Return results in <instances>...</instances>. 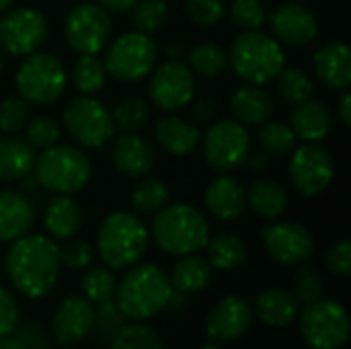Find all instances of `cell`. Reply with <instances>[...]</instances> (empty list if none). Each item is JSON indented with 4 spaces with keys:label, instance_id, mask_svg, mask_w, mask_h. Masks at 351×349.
<instances>
[{
    "label": "cell",
    "instance_id": "681fc988",
    "mask_svg": "<svg viewBox=\"0 0 351 349\" xmlns=\"http://www.w3.org/2000/svg\"><path fill=\"white\" fill-rule=\"evenodd\" d=\"M325 263L327 267L341 278H348L351 272V243L350 241H339L335 245L329 247L327 255H325Z\"/></svg>",
    "mask_w": 351,
    "mask_h": 349
},
{
    "label": "cell",
    "instance_id": "52a82bcc",
    "mask_svg": "<svg viewBox=\"0 0 351 349\" xmlns=\"http://www.w3.org/2000/svg\"><path fill=\"white\" fill-rule=\"evenodd\" d=\"M66 70L62 62L45 51H33L19 66L16 72V91L27 103L49 105L58 101L66 88Z\"/></svg>",
    "mask_w": 351,
    "mask_h": 349
},
{
    "label": "cell",
    "instance_id": "f907efd6",
    "mask_svg": "<svg viewBox=\"0 0 351 349\" xmlns=\"http://www.w3.org/2000/svg\"><path fill=\"white\" fill-rule=\"evenodd\" d=\"M19 325V304L14 296L0 286V337L10 335Z\"/></svg>",
    "mask_w": 351,
    "mask_h": 349
},
{
    "label": "cell",
    "instance_id": "5b68a950",
    "mask_svg": "<svg viewBox=\"0 0 351 349\" xmlns=\"http://www.w3.org/2000/svg\"><path fill=\"white\" fill-rule=\"evenodd\" d=\"M228 62L249 84H265L282 72L286 58L282 45L261 31H245L232 41Z\"/></svg>",
    "mask_w": 351,
    "mask_h": 349
},
{
    "label": "cell",
    "instance_id": "1f68e13d",
    "mask_svg": "<svg viewBox=\"0 0 351 349\" xmlns=\"http://www.w3.org/2000/svg\"><path fill=\"white\" fill-rule=\"evenodd\" d=\"M206 251H208L210 267H216L220 272L237 269L247 257V247H245L243 239L237 234H228V232L208 239Z\"/></svg>",
    "mask_w": 351,
    "mask_h": 349
},
{
    "label": "cell",
    "instance_id": "7dc6e473",
    "mask_svg": "<svg viewBox=\"0 0 351 349\" xmlns=\"http://www.w3.org/2000/svg\"><path fill=\"white\" fill-rule=\"evenodd\" d=\"M60 249V263L68 269H84L93 259V249L86 241H68Z\"/></svg>",
    "mask_w": 351,
    "mask_h": 349
},
{
    "label": "cell",
    "instance_id": "ffe728a7",
    "mask_svg": "<svg viewBox=\"0 0 351 349\" xmlns=\"http://www.w3.org/2000/svg\"><path fill=\"white\" fill-rule=\"evenodd\" d=\"M315 72L323 84L335 91H348L351 82V51L341 41L325 43L315 53Z\"/></svg>",
    "mask_w": 351,
    "mask_h": 349
},
{
    "label": "cell",
    "instance_id": "d590c367",
    "mask_svg": "<svg viewBox=\"0 0 351 349\" xmlns=\"http://www.w3.org/2000/svg\"><path fill=\"white\" fill-rule=\"evenodd\" d=\"M278 78H280V82H278L280 95L288 105H300L313 97L315 84L302 70L284 66L282 72L278 74Z\"/></svg>",
    "mask_w": 351,
    "mask_h": 349
},
{
    "label": "cell",
    "instance_id": "f5cc1de1",
    "mask_svg": "<svg viewBox=\"0 0 351 349\" xmlns=\"http://www.w3.org/2000/svg\"><path fill=\"white\" fill-rule=\"evenodd\" d=\"M138 0H97L99 6H103L107 12H125L130 8H134Z\"/></svg>",
    "mask_w": 351,
    "mask_h": 349
},
{
    "label": "cell",
    "instance_id": "4fadbf2b",
    "mask_svg": "<svg viewBox=\"0 0 351 349\" xmlns=\"http://www.w3.org/2000/svg\"><path fill=\"white\" fill-rule=\"evenodd\" d=\"M45 16L35 8H16L0 16V45L12 56H29L47 39Z\"/></svg>",
    "mask_w": 351,
    "mask_h": 349
},
{
    "label": "cell",
    "instance_id": "277c9868",
    "mask_svg": "<svg viewBox=\"0 0 351 349\" xmlns=\"http://www.w3.org/2000/svg\"><path fill=\"white\" fill-rule=\"evenodd\" d=\"M152 234L165 253L179 257L202 251L210 239L204 214L187 204H173L158 210L152 224Z\"/></svg>",
    "mask_w": 351,
    "mask_h": 349
},
{
    "label": "cell",
    "instance_id": "8d00e7d4",
    "mask_svg": "<svg viewBox=\"0 0 351 349\" xmlns=\"http://www.w3.org/2000/svg\"><path fill=\"white\" fill-rule=\"evenodd\" d=\"M82 292H84V298L93 306L111 302V300H115L117 280L113 278L109 267H95L82 278Z\"/></svg>",
    "mask_w": 351,
    "mask_h": 349
},
{
    "label": "cell",
    "instance_id": "11a10c76",
    "mask_svg": "<svg viewBox=\"0 0 351 349\" xmlns=\"http://www.w3.org/2000/svg\"><path fill=\"white\" fill-rule=\"evenodd\" d=\"M0 349H27V346L19 337H12V333H10V335L0 337Z\"/></svg>",
    "mask_w": 351,
    "mask_h": 349
},
{
    "label": "cell",
    "instance_id": "c3c4849f",
    "mask_svg": "<svg viewBox=\"0 0 351 349\" xmlns=\"http://www.w3.org/2000/svg\"><path fill=\"white\" fill-rule=\"evenodd\" d=\"M224 4L222 0H187V14L193 23L210 27L222 19Z\"/></svg>",
    "mask_w": 351,
    "mask_h": 349
},
{
    "label": "cell",
    "instance_id": "ee69618b",
    "mask_svg": "<svg viewBox=\"0 0 351 349\" xmlns=\"http://www.w3.org/2000/svg\"><path fill=\"white\" fill-rule=\"evenodd\" d=\"M29 119V103L23 97H4L0 101V132L14 134Z\"/></svg>",
    "mask_w": 351,
    "mask_h": 349
},
{
    "label": "cell",
    "instance_id": "6da1fadb",
    "mask_svg": "<svg viewBox=\"0 0 351 349\" xmlns=\"http://www.w3.org/2000/svg\"><path fill=\"white\" fill-rule=\"evenodd\" d=\"M60 249L41 234H25L12 243L6 255V274L14 290L27 298L49 294L60 278Z\"/></svg>",
    "mask_w": 351,
    "mask_h": 349
},
{
    "label": "cell",
    "instance_id": "ac0fdd59",
    "mask_svg": "<svg viewBox=\"0 0 351 349\" xmlns=\"http://www.w3.org/2000/svg\"><path fill=\"white\" fill-rule=\"evenodd\" d=\"M271 27L276 35L292 47L308 45L319 33L315 14L298 2H286L278 6L271 14Z\"/></svg>",
    "mask_w": 351,
    "mask_h": 349
},
{
    "label": "cell",
    "instance_id": "d6986e66",
    "mask_svg": "<svg viewBox=\"0 0 351 349\" xmlns=\"http://www.w3.org/2000/svg\"><path fill=\"white\" fill-rule=\"evenodd\" d=\"M95 306L82 296H68L53 315V333L58 344L74 346L82 341L93 327Z\"/></svg>",
    "mask_w": 351,
    "mask_h": 349
},
{
    "label": "cell",
    "instance_id": "44dd1931",
    "mask_svg": "<svg viewBox=\"0 0 351 349\" xmlns=\"http://www.w3.org/2000/svg\"><path fill=\"white\" fill-rule=\"evenodd\" d=\"M206 208L218 220H237L247 208V191L232 177H218L206 189Z\"/></svg>",
    "mask_w": 351,
    "mask_h": 349
},
{
    "label": "cell",
    "instance_id": "484cf974",
    "mask_svg": "<svg viewBox=\"0 0 351 349\" xmlns=\"http://www.w3.org/2000/svg\"><path fill=\"white\" fill-rule=\"evenodd\" d=\"M331 125H333V115L327 105L311 99L296 105V111L292 115V130L296 138L304 142H319L327 138Z\"/></svg>",
    "mask_w": 351,
    "mask_h": 349
},
{
    "label": "cell",
    "instance_id": "7c38bea8",
    "mask_svg": "<svg viewBox=\"0 0 351 349\" xmlns=\"http://www.w3.org/2000/svg\"><path fill=\"white\" fill-rule=\"evenodd\" d=\"M251 140L243 123L222 119L214 123L204 138L206 160L214 171L228 173L243 165L249 156Z\"/></svg>",
    "mask_w": 351,
    "mask_h": 349
},
{
    "label": "cell",
    "instance_id": "f6af8a7d",
    "mask_svg": "<svg viewBox=\"0 0 351 349\" xmlns=\"http://www.w3.org/2000/svg\"><path fill=\"white\" fill-rule=\"evenodd\" d=\"M325 294V280L319 269L315 267H302L294 278V296L306 304L323 298Z\"/></svg>",
    "mask_w": 351,
    "mask_h": 349
},
{
    "label": "cell",
    "instance_id": "d6a6232c",
    "mask_svg": "<svg viewBox=\"0 0 351 349\" xmlns=\"http://www.w3.org/2000/svg\"><path fill=\"white\" fill-rule=\"evenodd\" d=\"M111 349H165L160 335L140 323L121 325L119 331L111 337Z\"/></svg>",
    "mask_w": 351,
    "mask_h": 349
},
{
    "label": "cell",
    "instance_id": "60d3db41",
    "mask_svg": "<svg viewBox=\"0 0 351 349\" xmlns=\"http://www.w3.org/2000/svg\"><path fill=\"white\" fill-rule=\"evenodd\" d=\"M169 16V6L165 0H138L134 4V27L140 33H152L158 27H162V23Z\"/></svg>",
    "mask_w": 351,
    "mask_h": 349
},
{
    "label": "cell",
    "instance_id": "f546056e",
    "mask_svg": "<svg viewBox=\"0 0 351 349\" xmlns=\"http://www.w3.org/2000/svg\"><path fill=\"white\" fill-rule=\"evenodd\" d=\"M247 204L253 208V212L259 218L276 220L288 208V193L278 181L261 179V181H255V185L247 193Z\"/></svg>",
    "mask_w": 351,
    "mask_h": 349
},
{
    "label": "cell",
    "instance_id": "816d5d0a",
    "mask_svg": "<svg viewBox=\"0 0 351 349\" xmlns=\"http://www.w3.org/2000/svg\"><path fill=\"white\" fill-rule=\"evenodd\" d=\"M216 111H218L216 99H214L212 95H206V97H202V99L195 103V107H193V117H195L197 121H210V119L216 115Z\"/></svg>",
    "mask_w": 351,
    "mask_h": 349
},
{
    "label": "cell",
    "instance_id": "ab89813d",
    "mask_svg": "<svg viewBox=\"0 0 351 349\" xmlns=\"http://www.w3.org/2000/svg\"><path fill=\"white\" fill-rule=\"evenodd\" d=\"M259 142H261V148L267 154L286 156L296 148L298 138H296V134H294V130L290 125L280 123V121H271V123H265L263 130L259 132Z\"/></svg>",
    "mask_w": 351,
    "mask_h": 349
},
{
    "label": "cell",
    "instance_id": "5bb4252c",
    "mask_svg": "<svg viewBox=\"0 0 351 349\" xmlns=\"http://www.w3.org/2000/svg\"><path fill=\"white\" fill-rule=\"evenodd\" d=\"M333 175H335L333 158L323 146L308 142L292 150L290 179L302 195L313 197L323 193L333 181Z\"/></svg>",
    "mask_w": 351,
    "mask_h": 349
},
{
    "label": "cell",
    "instance_id": "9c48e42d",
    "mask_svg": "<svg viewBox=\"0 0 351 349\" xmlns=\"http://www.w3.org/2000/svg\"><path fill=\"white\" fill-rule=\"evenodd\" d=\"M156 62V43L148 33L130 31L119 35L105 53V70L123 82L144 78Z\"/></svg>",
    "mask_w": 351,
    "mask_h": 349
},
{
    "label": "cell",
    "instance_id": "e0dca14e",
    "mask_svg": "<svg viewBox=\"0 0 351 349\" xmlns=\"http://www.w3.org/2000/svg\"><path fill=\"white\" fill-rule=\"evenodd\" d=\"M251 321V306L239 296H226L212 309L208 317V335L216 344L234 341L249 331Z\"/></svg>",
    "mask_w": 351,
    "mask_h": 349
},
{
    "label": "cell",
    "instance_id": "30bf717a",
    "mask_svg": "<svg viewBox=\"0 0 351 349\" xmlns=\"http://www.w3.org/2000/svg\"><path fill=\"white\" fill-rule=\"evenodd\" d=\"M64 123L70 136L86 148H99L113 138L115 125L107 107L93 97H76L64 109Z\"/></svg>",
    "mask_w": 351,
    "mask_h": 349
},
{
    "label": "cell",
    "instance_id": "9f6ffc18",
    "mask_svg": "<svg viewBox=\"0 0 351 349\" xmlns=\"http://www.w3.org/2000/svg\"><path fill=\"white\" fill-rule=\"evenodd\" d=\"M181 49H183V47H181L179 43H173V45L167 47V56H169L171 60H177V58L181 56Z\"/></svg>",
    "mask_w": 351,
    "mask_h": 349
},
{
    "label": "cell",
    "instance_id": "cb8c5ba5",
    "mask_svg": "<svg viewBox=\"0 0 351 349\" xmlns=\"http://www.w3.org/2000/svg\"><path fill=\"white\" fill-rule=\"evenodd\" d=\"M230 109L237 115L239 123L245 125H261L271 117L274 103L267 91H263L259 84H247L232 93L230 97Z\"/></svg>",
    "mask_w": 351,
    "mask_h": 349
},
{
    "label": "cell",
    "instance_id": "3957f363",
    "mask_svg": "<svg viewBox=\"0 0 351 349\" xmlns=\"http://www.w3.org/2000/svg\"><path fill=\"white\" fill-rule=\"evenodd\" d=\"M148 228L130 212L109 214L97 234V251L105 267L128 269L136 265L148 249Z\"/></svg>",
    "mask_w": 351,
    "mask_h": 349
},
{
    "label": "cell",
    "instance_id": "603a6c76",
    "mask_svg": "<svg viewBox=\"0 0 351 349\" xmlns=\"http://www.w3.org/2000/svg\"><path fill=\"white\" fill-rule=\"evenodd\" d=\"M113 165L128 177H144L154 167V150L144 138L136 134H123L113 146Z\"/></svg>",
    "mask_w": 351,
    "mask_h": 349
},
{
    "label": "cell",
    "instance_id": "8992f818",
    "mask_svg": "<svg viewBox=\"0 0 351 349\" xmlns=\"http://www.w3.org/2000/svg\"><path fill=\"white\" fill-rule=\"evenodd\" d=\"M35 177L37 183L58 195H70L80 191L90 179V160L88 156L72 146H49L41 150L35 158Z\"/></svg>",
    "mask_w": 351,
    "mask_h": 349
},
{
    "label": "cell",
    "instance_id": "9a60e30c",
    "mask_svg": "<svg viewBox=\"0 0 351 349\" xmlns=\"http://www.w3.org/2000/svg\"><path fill=\"white\" fill-rule=\"evenodd\" d=\"M263 243L269 257L280 265H300L315 253L311 230L298 222H276L263 230Z\"/></svg>",
    "mask_w": 351,
    "mask_h": 349
},
{
    "label": "cell",
    "instance_id": "4316f807",
    "mask_svg": "<svg viewBox=\"0 0 351 349\" xmlns=\"http://www.w3.org/2000/svg\"><path fill=\"white\" fill-rule=\"evenodd\" d=\"M35 167V150L19 138L0 140V181H23Z\"/></svg>",
    "mask_w": 351,
    "mask_h": 349
},
{
    "label": "cell",
    "instance_id": "f35d334b",
    "mask_svg": "<svg viewBox=\"0 0 351 349\" xmlns=\"http://www.w3.org/2000/svg\"><path fill=\"white\" fill-rule=\"evenodd\" d=\"M169 204V189L158 179H144L132 191V206L142 214H154Z\"/></svg>",
    "mask_w": 351,
    "mask_h": 349
},
{
    "label": "cell",
    "instance_id": "91938a15",
    "mask_svg": "<svg viewBox=\"0 0 351 349\" xmlns=\"http://www.w3.org/2000/svg\"><path fill=\"white\" fill-rule=\"evenodd\" d=\"M0 70H2V53H0Z\"/></svg>",
    "mask_w": 351,
    "mask_h": 349
},
{
    "label": "cell",
    "instance_id": "680465c9",
    "mask_svg": "<svg viewBox=\"0 0 351 349\" xmlns=\"http://www.w3.org/2000/svg\"><path fill=\"white\" fill-rule=\"evenodd\" d=\"M204 349H222V348H220L218 344H210V346H206V348H204Z\"/></svg>",
    "mask_w": 351,
    "mask_h": 349
},
{
    "label": "cell",
    "instance_id": "2e32d148",
    "mask_svg": "<svg viewBox=\"0 0 351 349\" xmlns=\"http://www.w3.org/2000/svg\"><path fill=\"white\" fill-rule=\"evenodd\" d=\"M195 82L191 70L179 60L162 64L150 80V99L162 111H177L193 99Z\"/></svg>",
    "mask_w": 351,
    "mask_h": 349
},
{
    "label": "cell",
    "instance_id": "f1b7e54d",
    "mask_svg": "<svg viewBox=\"0 0 351 349\" xmlns=\"http://www.w3.org/2000/svg\"><path fill=\"white\" fill-rule=\"evenodd\" d=\"M82 222L80 206L70 195H56L45 208V228L58 241H68Z\"/></svg>",
    "mask_w": 351,
    "mask_h": 349
},
{
    "label": "cell",
    "instance_id": "d4e9b609",
    "mask_svg": "<svg viewBox=\"0 0 351 349\" xmlns=\"http://www.w3.org/2000/svg\"><path fill=\"white\" fill-rule=\"evenodd\" d=\"M255 311L261 323L269 327H286L296 321L300 313V300L284 288H271L259 294Z\"/></svg>",
    "mask_w": 351,
    "mask_h": 349
},
{
    "label": "cell",
    "instance_id": "836d02e7",
    "mask_svg": "<svg viewBox=\"0 0 351 349\" xmlns=\"http://www.w3.org/2000/svg\"><path fill=\"white\" fill-rule=\"evenodd\" d=\"M228 64V53L218 43H199L189 51V70L197 72L199 76L214 78L218 76Z\"/></svg>",
    "mask_w": 351,
    "mask_h": 349
},
{
    "label": "cell",
    "instance_id": "6f0895ef",
    "mask_svg": "<svg viewBox=\"0 0 351 349\" xmlns=\"http://www.w3.org/2000/svg\"><path fill=\"white\" fill-rule=\"evenodd\" d=\"M10 4H12V0H0V12H2V10H6Z\"/></svg>",
    "mask_w": 351,
    "mask_h": 349
},
{
    "label": "cell",
    "instance_id": "db71d44e",
    "mask_svg": "<svg viewBox=\"0 0 351 349\" xmlns=\"http://www.w3.org/2000/svg\"><path fill=\"white\" fill-rule=\"evenodd\" d=\"M339 117H341V121H343V125H351V95L350 93H346L343 95V99H341V103H339Z\"/></svg>",
    "mask_w": 351,
    "mask_h": 349
},
{
    "label": "cell",
    "instance_id": "4dcf8cb0",
    "mask_svg": "<svg viewBox=\"0 0 351 349\" xmlns=\"http://www.w3.org/2000/svg\"><path fill=\"white\" fill-rule=\"evenodd\" d=\"M212 278V267L206 259L197 257L195 253L191 255H183L175 267H173V276H171V284L173 290L181 292V294H197L202 292Z\"/></svg>",
    "mask_w": 351,
    "mask_h": 349
},
{
    "label": "cell",
    "instance_id": "7bdbcfd3",
    "mask_svg": "<svg viewBox=\"0 0 351 349\" xmlns=\"http://www.w3.org/2000/svg\"><path fill=\"white\" fill-rule=\"evenodd\" d=\"M230 16L232 23L243 29V31H257L265 19V6L261 4V0H234L230 6Z\"/></svg>",
    "mask_w": 351,
    "mask_h": 349
},
{
    "label": "cell",
    "instance_id": "bcb514c9",
    "mask_svg": "<svg viewBox=\"0 0 351 349\" xmlns=\"http://www.w3.org/2000/svg\"><path fill=\"white\" fill-rule=\"evenodd\" d=\"M60 138V128L51 117H37L27 128V144L33 150H45L53 146Z\"/></svg>",
    "mask_w": 351,
    "mask_h": 349
},
{
    "label": "cell",
    "instance_id": "ba28073f",
    "mask_svg": "<svg viewBox=\"0 0 351 349\" xmlns=\"http://www.w3.org/2000/svg\"><path fill=\"white\" fill-rule=\"evenodd\" d=\"M300 331L313 349H339L350 339V315L341 302L319 298L304 309Z\"/></svg>",
    "mask_w": 351,
    "mask_h": 349
},
{
    "label": "cell",
    "instance_id": "83f0119b",
    "mask_svg": "<svg viewBox=\"0 0 351 349\" xmlns=\"http://www.w3.org/2000/svg\"><path fill=\"white\" fill-rule=\"evenodd\" d=\"M156 138L165 150L177 156L191 154L202 142V134L195 125L171 115L156 123Z\"/></svg>",
    "mask_w": 351,
    "mask_h": 349
},
{
    "label": "cell",
    "instance_id": "7402d4cb",
    "mask_svg": "<svg viewBox=\"0 0 351 349\" xmlns=\"http://www.w3.org/2000/svg\"><path fill=\"white\" fill-rule=\"evenodd\" d=\"M35 220L33 204L16 191H0V243L25 237Z\"/></svg>",
    "mask_w": 351,
    "mask_h": 349
},
{
    "label": "cell",
    "instance_id": "b9f144b4",
    "mask_svg": "<svg viewBox=\"0 0 351 349\" xmlns=\"http://www.w3.org/2000/svg\"><path fill=\"white\" fill-rule=\"evenodd\" d=\"M123 315L117 309L115 300L111 302H103V304H95V313H93V327L90 331H95V337L99 341H111V337L119 331V327L123 325Z\"/></svg>",
    "mask_w": 351,
    "mask_h": 349
},
{
    "label": "cell",
    "instance_id": "74e56055",
    "mask_svg": "<svg viewBox=\"0 0 351 349\" xmlns=\"http://www.w3.org/2000/svg\"><path fill=\"white\" fill-rule=\"evenodd\" d=\"M115 130H121L125 134H134L142 130L148 121V105L138 97H128L119 101L111 113Z\"/></svg>",
    "mask_w": 351,
    "mask_h": 349
},
{
    "label": "cell",
    "instance_id": "7a4b0ae2",
    "mask_svg": "<svg viewBox=\"0 0 351 349\" xmlns=\"http://www.w3.org/2000/svg\"><path fill=\"white\" fill-rule=\"evenodd\" d=\"M173 294L171 278L154 263L132 267L117 284L115 304L125 319L146 321L169 306Z\"/></svg>",
    "mask_w": 351,
    "mask_h": 349
},
{
    "label": "cell",
    "instance_id": "e575fe53",
    "mask_svg": "<svg viewBox=\"0 0 351 349\" xmlns=\"http://www.w3.org/2000/svg\"><path fill=\"white\" fill-rule=\"evenodd\" d=\"M105 76H107L105 64L97 58V53L80 56V60L76 62L74 72H72L74 86L84 95H93V93L101 91L105 84Z\"/></svg>",
    "mask_w": 351,
    "mask_h": 349
},
{
    "label": "cell",
    "instance_id": "8fae6325",
    "mask_svg": "<svg viewBox=\"0 0 351 349\" xmlns=\"http://www.w3.org/2000/svg\"><path fill=\"white\" fill-rule=\"evenodd\" d=\"M109 12L95 2H82L74 6L66 16V39L70 47L80 56L99 53L109 41Z\"/></svg>",
    "mask_w": 351,
    "mask_h": 349
}]
</instances>
